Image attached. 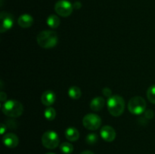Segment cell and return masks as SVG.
I'll return each mask as SVG.
<instances>
[{
	"label": "cell",
	"mask_w": 155,
	"mask_h": 154,
	"mask_svg": "<svg viewBox=\"0 0 155 154\" xmlns=\"http://www.w3.org/2000/svg\"><path fill=\"white\" fill-rule=\"evenodd\" d=\"M38 45L43 48H52L57 45L58 37L56 32L44 30L40 32L36 37Z\"/></svg>",
	"instance_id": "1"
},
{
	"label": "cell",
	"mask_w": 155,
	"mask_h": 154,
	"mask_svg": "<svg viewBox=\"0 0 155 154\" xmlns=\"http://www.w3.org/2000/svg\"><path fill=\"white\" fill-rule=\"evenodd\" d=\"M107 107L109 113L114 116H120L125 110V101L120 95H112L107 99Z\"/></svg>",
	"instance_id": "2"
},
{
	"label": "cell",
	"mask_w": 155,
	"mask_h": 154,
	"mask_svg": "<svg viewBox=\"0 0 155 154\" xmlns=\"http://www.w3.org/2000/svg\"><path fill=\"white\" fill-rule=\"evenodd\" d=\"M3 113L9 117L16 118L21 116L24 111V107L20 101L16 100L6 101L2 107Z\"/></svg>",
	"instance_id": "3"
},
{
	"label": "cell",
	"mask_w": 155,
	"mask_h": 154,
	"mask_svg": "<svg viewBox=\"0 0 155 154\" xmlns=\"http://www.w3.org/2000/svg\"><path fill=\"white\" fill-rule=\"evenodd\" d=\"M128 109L132 114L140 115L143 113L146 109V102L142 97H133L129 101Z\"/></svg>",
	"instance_id": "4"
},
{
	"label": "cell",
	"mask_w": 155,
	"mask_h": 154,
	"mask_svg": "<svg viewBox=\"0 0 155 154\" xmlns=\"http://www.w3.org/2000/svg\"><path fill=\"white\" fill-rule=\"evenodd\" d=\"M42 143L47 149H54L60 143L58 135L54 131H45L42 136Z\"/></svg>",
	"instance_id": "5"
},
{
	"label": "cell",
	"mask_w": 155,
	"mask_h": 154,
	"mask_svg": "<svg viewBox=\"0 0 155 154\" xmlns=\"http://www.w3.org/2000/svg\"><path fill=\"white\" fill-rule=\"evenodd\" d=\"M83 125L87 129L95 131L101 126V119L98 115L94 114V113H89L83 117Z\"/></svg>",
	"instance_id": "6"
},
{
	"label": "cell",
	"mask_w": 155,
	"mask_h": 154,
	"mask_svg": "<svg viewBox=\"0 0 155 154\" xmlns=\"http://www.w3.org/2000/svg\"><path fill=\"white\" fill-rule=\"evenodd\" d=\"M54 10L58 15L67 18L72 14L74 6L68 0H59L54 5Z\"/></svg>",
	"instance_id": "7"
},
{
	"label": "cell",
	"mask_w": 155,
	"mask_h": 154,
	"mask_svg": "<svg viewBox=\"0 0 155 154\" xmlns=\"http://www.w3.org/2000/svg\"><path fill=\"white\" fill-rule=\"evenodd\" d=\"M0 19H1V27L0 32L4 33L7 30H10L14 25L13 15L8 12L2 11L0 14Z\"/></svg>",
	"instance_id": "8"
},
{
	"label": "cell",
	"mask_w": 155,
	"mask_h": 154,
	"mask_svg": "<svg viewBox=\"0 0 155 154\" xmlns=\"http://www.w3.org/2000/svg\"><path fill=\"white\" fill-rule=\"evenodd\" d=\"M100 134L103 140L107 142H112L116 138V131L110 125H104L100 131Z\"/></svg>",
	"instance_id": "9"
},
{
	"label": "cell",
	"mask_w": 155,
	"mask_h": 154,
	"mask_svg": "<svg viewBox=\"0 0 155 154\" xmlns=\"http://www.w3.org/2000/svg\"><path fill=\"white\" fill-rule=\"evenodd\" d=\"M2 142L5 146L8 148H15L19 143L18 136L14 133H7L2 137Z\"/></svg>",
	"instance_id": "10"
},
{
	"label": "cell",
	"mask_w": 155,
	"mask_h": 154,
	"mask_svg": "<svg viewBox=\"0 0 155 154\" xmlns=\"http://www.w3.org/2000/svg\"><path fill=\"white\" fill-rule=\"evenodd\" d=\"M55 101V94L51 90H47L41 96V102L46 107H50Z\"/></svg>",
	"instance_id": "11"
},
{
	"label": "cell",
	"mask_w": 155,
	"mask_h": 154,
	"mask_svg": "<svg viewBox=\"0 0 155 154\" xmlns=\"http://www.w3.org/2000/svg\"><path fill=\"white\" fill-rule=\"evenodd\" d=\"M33 24V18L28 14H24L18 18V24L22 28H28Z\"/></svg>",
	"instance_id": "12"
},
{
	"label": "cell",
	"mask_w": 155,
	"mask_h": 154,
	"mask_svg": "<svg viewBox=\"0 0 155 154\" xmlns=\"http://www.w3.org/2000/svg\"><path fill=\"white\" fill-rule=\"evenodd\" d=\"M105 101L101 97H96L93 98L90 102V108L93 111H99L104 107Z\"/></svg>",
	"instance_id": "13"
},
{
	"label": "cell",
	"mask_w": 155,
	"mask_h": 154,
	"mask_svg": "<svg viewBox=\"0 0 155 154\" xmlns=\"http://www.w3.org/2000/svg\"><path fill=\"white\" fill-rule=\"evenodd\" d=\"M65 137L70 141H76L80 137V133L77 128L74 127H70L65 131Z\"/></svg>",
	"instance_id": "14"
},
{
	"label": "cell",
	"mask_w": 155,
	"mask_h": 154,
	"mask_svg": "<svg viewBox=\"0 0 155 154\" xmlns=\"http://www.w3.org/2000/svg\"><path fill=\"white\" fill-rule=\"evenodd\" d=\"M60 19H59L57 15L54 14H51L47 18L46 20V24L51 29H55L57 27H58V26L60 25Z\"/></svg>",
	"instance_id": "15"
},
{
	"label": "cell",
	"mask_w": 155,
	"mask_h": 154,
	"mask_svg": "<svg viewBox=\"0 0 155 154\" xmlns=\"http://www.w3.org/2000/svg\"><path fill=\"white\" fill-rule=\"evenodd\" d=\"M68 95L71 98L74 100H77L81 97L82 92L80 88L77 86H72L68 90Z\"/></svg>",
	"instance_id": "16"
},
{
	"label": "cell",
	"mask_w": 155,
	"mask_h": 154,
	"mask_svg": "<svg viewBox=\"0 0 155 154\" xmlns=\"http://www.w3.org/2000/svg\"><path fill=\"white\" fill-rule=\"evenodd\" d=\"M60 149L63 153L71 154L74 151V146L68 142H64V143H61Z\"/></svg>",
	"instance_id": "17"
},
{
	"label": "cell",
	"mask_w": 155,
	"mask_h": 154,
	"mask_svg": "<svg viewBox=\"0 0 155 154\" xmlns=\"http://www.w3.org/2000/svg\"><path fill=\"white\" fill-rule=\"evenodd\" d=\"M44 116L47 120L51 121L54 119L56 116V111L54 108L51 107H48L45 109V112H44Z\"/></svg>",
	"instance_id": "18"
},
{
	"label": "cell",
	"mask_w": 155,
	"mask_h": 154,
	"mask_svg": "<svg viewBox=\"0 0 155 154\" xmlns=\"http://www.w3.org/2000/svg\"><path fill=\"white\" fill-rule=\"evenodd\" d=\"M147 98L150 102L155 104V85L148 88L147 91Z\"/></svg>",
	"instance_id": "19"
},
{
	"label": "cell",
	"mask_w": 155,
	"mask_h": 154,
	"mask_svg": "<svg viewBox=\"0 0 155 154\" xmlns=\"http://www.w3.org/2000/svg\"><path fill=\"white\" fill-rule=\"evenodd\" d=\"M98 135L94 133H91L86 136V141L88 144H95L97 141H98Z\"/></svg>",
	"instance_id": "20"
},
{
	"label": "cell",
	"mask_w": 155,
	"mask_h": 154,
	"mask_svg": "<svg viewBox=\"0 0 155 154\" xmlns=\"http://www.w3.org/2000/svg\"><path fill=\"white\" fill-rule=\"evenodd\" d=\"M102 93H103V95H104V96L107 97L108 98H110V97L112 96L111 90H110V88H103Z\"/></svg>",
	"instance_id": "21"
},
{
	"label": "cell",
	"mask_w": 155,
	"mask_h": 154,
	"mask_svg": "<svg viewBox=\"0 0 155 154\" xmlns=\"http://www.w3.org/2000/svg\"><path fill=\"white\" fill-rule=\"evenodd\" d=\"M73 6H74V8H76V9H80V8L82 7V4L80 2H75L73 4Z\"/></svg>",
	"instance_id": "22"
},
{
	"label": "cell",
	"mask_w": 155,
	"mask_h": 154,
	"mask_svg": "<svg viewBox=\"0 0 155 154\" xmlns=\"http://www.w3.org/2000/svg\"><path fill=\"white\" fill-rule=\"evenodd\" d=\"M0 98H1V101H5L6 100V94L2 91L0 93Z\"/></svg>",
	"instance_id": "23"
},
{
	"label": "cell",
	"mask_w": 155,
	"mask_h": 154,
	"mask_svg": "<svg viewBox=\"0 0 155 154\" xmlns=\"http://www.w3.org/2000/svg\"><path fill=\"white\" fill-rule=\"evenodd\" d=\"M6 130V125L5 124H2L1 125V134H3L4 132Z\"/></svg>",
	"instance_id": "24"
},
{
	"label": "cell",
	"mask_w": 155,
	"mask_h": 154,
	"mask_svg": "<svg viewBox=\"0 0 155 154\" xmlns=\"http://www.w3.org/2000/svg\"><path fill=\"white\" fill-rule=\"evenodd\" d=\"M80 154H94V153L90 150H85L83 151V152H82Z\"/></svg>",
	"instance_id": "25"
},
{
	"label": "cell",
	"mask_w": 155,
	"mask_h": 154,
	"mask_svg": "<svg viewBox=\"0 0 155 154\" xmlns=\"http://www.w3.org/2000/svg\"><path fill=\"white\" fill-rule=\"evenodd\" d=\"M46 154H54V153H53V152H47Z\"/></svg>",
	"instance_id": "26"
}]
</instances>
